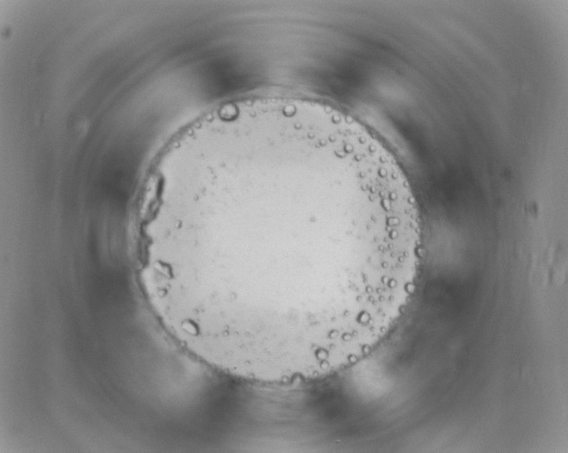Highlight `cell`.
<instances>
[{
	"instance_id": "1",
	"label": "cell",
	"mask_w": 568,
	"mask_h": 453,
	"mask_svg": "<svg viewBox=\"0 0 568 453\" xmlns=\"http://www.w3.org/2000/svg\"><path fill=\"white\" fill-rule=\"evenodd\" d=\"M151 234L175 321L217 366L264 378L327 371L376 345L422 247L414 195L384 144L300 117L212 144Z\"/></svg>"
}]
</instances>
